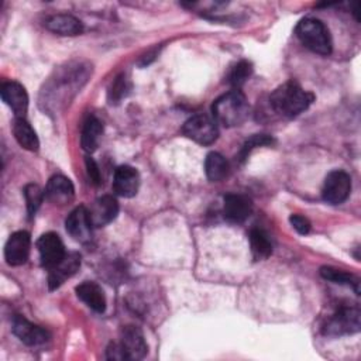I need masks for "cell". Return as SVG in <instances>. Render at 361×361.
<instances>
[{
  "mask_svg": "<svg viewBox=\"0 0 361 361\" xmlns=\"http://www.w3.org/2000/svg\"><path fill=\"white\" fill-rule=\"evenodd\" d=\"M87 76L89 66L82 63L62 68L61 71L55 72V78H52L42 90L44 99L41 103L58 107L59 104L69 102L75 93L80 92V87L86 83Z\"/></svg>",
  "mask_w": 361,
  "mask_h": 361,
  "instance_id": "1",
  "label": "cell"
},
{
  "mask_svg": "<svg viewBox=\"0 0 361 361\" xmlns=\"http://www.w3.org/2000/svg\"><path fill=\"white\" fill-rule=\"evenodd\" d=\"M314 100L313 93L302 89L296 82H286L278 86L269 96L272 109L288 118L303 113Z\"/></svg>",
  "mask_w": 361,
  "mask_h": 361,
  "instance_id": "2",
  "label": "cell"
},
{
  "mask_svg": "<svg viewBox=\"0 0 361 361\" xmlns=\"http://www.w3.org/2000/svg\"><path fill=\"white\" fill-rule=\"evenodd\" d=\"M248 103L241 90H230L217 97L212 106L214 121L224 127H235L248 116Z\"/></svg>",
  "mask_w": 361,
  "mask_h": 361,
  "instance_id": "3",
  "label": "cell"
},
{
  "mask_svg": "<svg viewBox=\"0 0 361 361\" xmlns=\"http://www.w3.org/2000/svg\"><path fill=\"white\" fill-rule=\"evenodd\" d=\"M299 41L310 51L320 55H330L333 42L329 28L317 18H303L295 28Z\"/></svg>",
  "mask_w": 361,
  "mask_h": 361,
  "instance_id": "4",
  "label": "cell"
},
{
  "mask_svg": "<svg viewBox=\"0 0 361 361\" xmlns=\"http://www.w3.org/2000/svg\"><path fill=\"white\" fill-rule=\"evenodd\" d=\"M360 310L355 306L338 307L323 326V333L331 337L354 334L360 330Z\"/></svg>",
  "mask_w": 361,
  "mask_h": 361,
  "instance_id": "5",
  "label": "cell"
},
{
  "mask_svg": "<svg viewBox=\"0 0 361 361\" xmlns=\"http://www.w3.org/2000/svg\"><path fill=\"white\" fill-rule=\"evenodd\" d=\"M183 134L200 145H210L219 137L217 123L206 114H195L182 127Z\"/></svg>",
  "mask_w": 361,
  "mask_h": 361,
  "instance_id": "6",
  "label": "cell"
},
{
  "mask_svg": "<svg viewBox=\"0 0 361 361\" xmlns=\"http://www.w3.org/2000/svg\"><path fill=\"white\" fill-rule=\"evenodd\" d=\"M351 192V178L344 171L330 172L323 183L322 196L323 200L330 204H340L350 196Z\"/></svg>",
  "mask_w": 361,
  "mask_h": 361,
  "instance_id": "7",
  "label": "cell"
},
{
  "mask_svg": "<svg viewBox=\"0 0 361 361\" xmlns=\"http://www.w3.org/2000/svg\"><path fill=\"white\" fill-rule=\"evenodd\" d=\"M37 250L39 254V261L44 268L51 269L55 267L65 255V245L58 234L45 233L37 241Z\"/></svg>",
  "mask_w": 361,
  "mask_h": 361,
  "instance_id": "8",
  "label": "cell"
},
{
  "mask_svg": "<svg viewBox=\"0 0 361 361\" xmlns=\"http://www.w3.org/2000/svg\"><path fill=\"white\" fill-rule=\"evenodd\" d=\"M31 237L30 233L20 230L13 233L4 245V258L8 265H23L30 255Z\"/></svg>",
  "mask_w": 361,
  "mask_h": 361,
  "instance_id": "9",
  "label": "cell"
},
{
  "mask_svg": "<svg viewBox=\"0 0 361 361\" xmlns=\"http://www.w3.org/2000/svg\"><path fill=\"white\" fill-rule=\"evenodd\" d=\"M65 227L69 235L79 241V243H86L90 240L92 235V223L89 217V210L85 206H78L75 207L66 217L65 220Z\"/></svg>",
  "mask_w": 361,
  "mask_h": 361,
  "instance_id": "10",
  "label": "cell"
},
{
  "mask_svg": "<svg viewBox=\"0 0 361 361\" xmlns=\"http://www.w3.org/2000/svg\"><path fill=\"white\" fill-rule=\"evenodd\" d=\"M120 345L124 350L127 360H141L148 353V345L142 331L133 324L123 327Z\"/></svg>",
  "mask_w": 361,
  "mask_h": 361,
  "instance_id": "11",
  "label": "cell"
},
{
  "mask_svg": "<svg viewBox=\"0 0 361 361\" xmlns=\"http://www.w3.org/2000/svg\"><path fill=\"white\" fill-rule=\"evenodd\" d=\"M1 100L13 110L16 117L25 118V113L28 109V94L23 85L18 82H4L0 87Z\"/></svg>",
  "mask_w": 361,
  "mask_h": 361,
  "instance_id": "12",
  "label": "cell"
},
{
  "mask_svg": "<svg viewBox=\"0 0 361 361\" xmlns=\"http://www.w3.org/2000/svg\"><path fill=\"white\" fill-rule=\"evenodd\" d=\"M11 326L13 333L27 345H39L49 340V334L45 329L32 324L23 316H14Z\"/></svg>",
  "mask_w": 361,
  "mask_h": 361,
  "instance_id": "13",
  "label": "cell"
},
{
  "mask_svg": "<svg viewBox=\"0 0 361 361\" xmlns=\"http://www.w3.org/2000/svg\"><path fill=\"white\" fill-rule=\"evenodd\" d=\"M118 214V203L111 195H104L94 200L89 210L90 223L93 227H103L111 223Z\"/></svg>",
  "mask_w": 361,
  "mask_h": 361,
  "instance_id": "14",
  "label": "cell"
},
{
  "mask_svg": "<svg viewBox=\"0 0 361 361\" xmlns=\"http://www.w3.org/2000/svg\"><path fill=\"white\" fill-rule=\"evenodd\" d=\"M140 186V175L135 168L121 165L116 169L113 178V190L121 197H133L137 195Z\"/></svg>",
  "mask_w": 361,
  "mask_h": 361,
  "instance_id": "15",
  "label": "cell"
},
{
  "mask_svg": "<svg viewBox=\"0 0 361 361\" xmlns=\"http://www.w3.org/2000/svg\"><path fill=\"white\" fill-rule=\"evenodd\" d=\"M80 267V255L78 252L66 254L55 267L49 269L48 286L49 289L59 288L68 278L75 275Z\"/></svg>",
  "mask_w": 361,
  "mask_h": 361,
  "instance_id": "16",
  "label": "cell"
},
{
  "mask_svg": "<svg viewBox=\"0 0 361 361\" xmlns=\"http://www.w3.org/2000/svg\"><path fill=\"white\" fill-rule=\"evenodd\" d=\"M252 212L251 200L244 195L230 193L224 196L223 214L228 221L243 223Z\"/></svg>",
  "mask_w": 361,
  "mask_h": 361,
  "instance_id": "17",
  "label": "cell"
},
{
  "mask_svg": "<svg viewBox=\"0 0 361 361\" xmlns=\"http://www.w3.org/2000/svg\"><path fill=\"white\" fill-rule=\"evenodd\" d=\"M75 188L72 182L63 175H54L49 178L45 188V197L54 204H66L73 199Z\"/></svg>",
  "mask_w": 361,
  "mask_h": 361,
  "instance_id": "18",
  "label": "cell"
},
{
  "mask_svg": "<svg viewBox=\"0 0 361 361\" xmlns=\"http://www.w3.org/2000/svg\"><path fill=\"white\" fill-rule=\"evenodd\" d=\"M78 298L85 302L92 310L97 313H103L106 310V296L103 289L90 281H85L76 286Z\"/></svg>",
  "mask_w": 361,
  "mask_h": 361,
  "instance_id": "19",
  "label": "cell"
},
{
  "mask_svg": "<svg viewBox=\"0 0 361 361\" xmlns=\"http://www.w3.org/2000/svg\"><path fill=\"white\" fill-rule=\"evenodd\" d=\"M45 27L58 35H78L83 31L80 20L71 14H55L45 21Z\"/></svg>",
  "mask_w": 361,
  "mask_h": 361,
  "instance_id": "20",
  "label": "cell"
},
{
  "mask_svg": "<svg viewBox=\"0 0 361 361\" xmlns=\"http://www.w3.org/2000/svg\"><path fill=\"white\" fill-rule=\"evenodd\" d=\"M13 134L20 147H23L27 151H38L39 141L37 137V133L31 127V124L21 117H16L13 123Z\"/></svg>",
  "mask_w": 361,
  "mask_h": 361,
  "instance_id": "21",
  "label": "cell"
},
{
  "mask_svg": "<svg viewBox=\"0 0 361 361\" xmlns=\"http://www.w3.org/2000/svg\"><path fill=\"white\" fill-rule=\"evenodd\" d=\"M102 134H103V126H102L100 120H97L96 117H89L85 121L82 135H80L82 148L89 154L96 151L99 147Z\"/></svg>",
  "mask_w": 361,
  "mask_h": 361,
  "instance_id": "22",
  "label": "cell"
},
{
  "mask_svg": "<svg viewBox=\"0 0 361 361\" xmlns=\"http://www.w3.org/2000/svg\"><path fill=\"white\" fill-rule=\"evenodd\" d=\"M204 172L209 180L219 182L226 178L228 172V162L221 154L210 152L204 159Z\"/></svg>",
  "mask_w": 361,
  "mask_h": 361,
  "instance_id": "23",
  "label": "cell"
},
{
  "mask_svg": "<svg viewBox=\"0 0 361 361\" xmlns=\"http://www.w3.org/2000/svg\"><path fill=\"white\" fill-rule=\"evenodd\" d=\"M250 245L255 259H265L272 254L271 240L261 228H252L250 231Z\"/></svg>",
  "mask_w": 361,
  "mask_h": 361,
  "instance_id": "24",
  "label": "cell"
},
{
  "mask_svg": "<svg viewBox=\"0 0 361 361\" xmlns=\"http://www.w3.org/2000/svg\"><path fill=\"white\" fill-rule=\"evenodd\" d=\"M320 275H322V278H324L327 281H331L334 283L351 286L355 290L357 295L360 292V289H358L360 281L353 274H348V272H345L343 269H337V268H333V267H322L320 268Z\"/></svg>",
  "mask_w": 361,
  "mask_h": 361,
  "instance_id": "25",
  "label": "cell"
},
{
  "mask_svg": "<svg viewBox=\"0 0 361 361\" xmlns=\"http://www.w3.org/2000/svg\"><path fill=\"white\" fill-rule=\"evenodd\" d=\"M252 73V65L251 62L248 61H240L237 62L230 73H228V78H227V82L235 89V90H240V87L250 79Z\"/></svg>",
  "mask_w": 361,
  "mask_h": 361,
  "instance_id": "26",
  "label": "cell"
},
{
  "mask_svg": "<svg viewBox=\"0 0 361 361\" xmlns=\"http://www.w3.org/2000/svg\"><path fill=\"white\" fill-rule=\"evenodd\" d=\"M24 197H25L27 213L30 217H32V216H35L37 210L39 209V206L45 197V190H42L35 183H28L24 188Z\"/></svg>",
  "mask_w": 361,
  "mask_h": 361,
  "instance_id": "27",
  "label": "cell"
},
{
  "mask_svg": "<svg viewBox=\"0 0 361 361\" xmlns=\"http://www.w3.org/2000/svg\"><path fill=\"white\" fill-rule=\"evenodd\" d=\"M130 89H131L130 82L124 73L116 76L107 90V99H109L110 104L120 103L128 94Z\"/></svg>",
  "mask_w": 361,
  "mask_h": 361,
  "instance_id": "28",
  "label": "cell"
},
{
  "mask_svg": "<svg viewBox=\"0 0 361 361\" xmlns=\"http://www.w3.org/2000/svg\"><path fill=\"white\" fill-rule=\"evenodd\" d=\"M274 142V138L268 134H254L251 135L248 140H245V142L243 144L240 152H238V161L243 162L247 159V157L250 155V152L257 148V147H265V145H271Z\"/></svg>",
  "mask_w": 361,
  "mask_h": 361,
  "instance_id": "29",
  "label": "cell"
},
{
  "mask_svg": "<svg viewBox=\"0 0 361 361\" xmlns=\"http://www.w3.org/2000/svg\"><path fill=\"white\" fill-rule=\"evenodd\" d=\"M289 223L302 235H306L310 231V227H312L310 221L305 216H300V214H290Z\"/></svg>",
  "mask_w": 361,
  "mask_h": 361,
  "instance_id": "30",
  "label": "cell"
},
{
  "mask_svg": "<svg viewBox=\"0 0 361 361\" xmlns=\"http://www.w3.org/2000/svg\"><path fill=\"white\" fill-rule=\"evenodd\" d=\"M86 169H87V175H89L92 183L99 185L102 182L100 180V171H99V166L94 162V159L90 158V157H86Z\"/></svg>",
  "mask_w": 361,
  "mask_h": 361,
  "instance_id": "31",
  "label": "cell"
},
{
  "mask_svg": "<svg viewBox=\"0 0 361 361\" xmlns=\"http://www.w3.org/2000/svg\"><path fill=\"white\" fill-rule=\"evenodd\" d=\"M106 357H107V360H117V361H120V360H127V357H126V354H124V350L121 348V345H120V343H111L109 347H107V350H106Z\"/></svg>",
  "mask_w": 361,
  "mask_h": 361,
  "instance_id": "32",
  "label": "cell"
}]
</instances>
